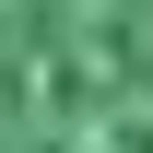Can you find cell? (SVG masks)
<instances>
[{"mask_svg": "<svg viewBox=\"0 0 153 153\" xmlns=\"http://www.w3.org/2000/svg\"><path fill=\"white\" fill-rule=\"evenodd\" d=\"M0 153H153V0H0Z\"/></svg>", "mask_w": 153, "mask_h": 153, "instance_id": "1", "label": "cell"}]
</instances>
